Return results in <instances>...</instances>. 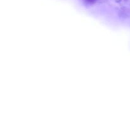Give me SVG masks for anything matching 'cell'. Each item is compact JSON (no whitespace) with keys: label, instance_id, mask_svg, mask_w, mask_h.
<instances>
[{"label":"cell","instance_id":"6da1fadb","mask_svg":"<svg viewBox=\"0 0 130 130\" xmlns=\"http://www.w3.org/2000/svg\"><path fill=\"white\" fill-rule=\"evenodd\" d=\"M86 1H87L88 3H93L95 2L96 0H85Z\"/></svg>","mask_w":130,"mask_h":130}]
</instances>
